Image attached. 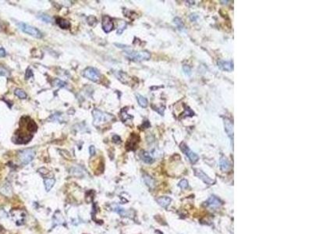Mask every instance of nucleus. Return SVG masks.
<instances>
[{
  "label": "nucleus",
  "instance_id": "obj_1",
  "mask_svg": "<svg viewBox=\"0 0 312 234\" xmlns=\"http://www.w3.org/2000/svg\"><path fill=\"white\" fill-rule=\"evenodd\" d=\"M115 45L118 46L119 48L124 49L125 55L128 58L134 61L140 62V61L148 60L149 58H151V54L148 52H147V51H139V52H137V51H134L132 49H130L129 47L124 45L115 44Z\"/></svg>",
  "mask_w": 312,
  "mask_h": 234
},
{
  "label": "nucleus",
  "instance_id": "obj_2",
  "mask_svg": "<svg viewBox=\"0 0 312 234\" xmlns=\"http://www.w3.org/2000/svg\"><path fill=\"white\" fill-rule=\"evenodd\" d=\"M92 115L94 116V125L95 127H100L102 124L109 123L113 119V116L107 113H103L99 109H94L92 111Z\"/></svg>",
  "mask_w": 312,
  "mask_h": 234
},
{
  "label": "nucleus",
  "instance_id": "obj_3",
  "mask_svg": "<svg viewBox=\"0 0 312 234\" xmlns=\"http://www.w3.org/2000/svg\"><path fill=\"white\" fill-rule=\"evenodd\" d=\"M17 25H18V27H19L20 31L27 34H30V35L33 36V37L37 38H41L42 37V32L38 29H37L36 27H32V26L27 24L25 23H23V22L18 23Z\"/></svg>",
  "mask_w": 312,
  "mask_h": 234
},
{
  "label": "nucleus",
  "instance_id": "obj_4",
  "mask_svg": "<svg viewBox=\"0 0 312 234\" xmlns=\"http://www.w3.org/2000/svg\"><path fill=\"white\" fill-rule=\"evenodd\" d=\"M35 151L33 148H27L19 151L18 157L20 161L23 165H27L32 161L35 156Z\"/></svg>",
  "mask_w": 312,
  "mask_h": 234
},
{
  "label": "nucleus",
  "instance_id": "obj_5",
  "mask_svg": "<svg viewBox=\"0 0 312 234\" xmlns=\"http://www.w3.org/2000/svg\"><path fill=\"white\" fill-rule=\"evenodd\" d=\"M83 76L93 82H99L101 79L100 72L94 67H88L83 71Z\"/></svg>",
  "mask_w": 312,
  "mask_h": 234
},
{
  "label": "nucleus",
  "instance_id": "obj_6",
  "mask_svg": "<svg viewBox=\"0 0 312 234\" xmlns=\"http://www.w3.org/2000/svg\"><path fill=\"white\" fill-rule=\"evenodd\" d=\"M180 150L182 151L183 153L185 155H186L187 158L189 159V160L191 161V163H196L197 162V161H198V159H199V156L196 154L195 152H194L192 150H191L190 148H189L187 145H186L185 143L182 142L181 144H180Z\"/></svg>",
  "mask_w": 312,
  "mask_h": 234
},
{
  "label": "nucleus",
  "instance_id": "obj_7",
  "mask_svg": "<svg viewBox=\"0 0 312 234\" xmlns=\"http://www.w3.org/2000/svg\"><path fill=\"white\" fill-rule=\"evenodd\" d=\"M10 213L11 216H12V219H13V221L16 222L17 225L20 226V225L24 223L26 215L23 211L18 210V209H13V210L11 211Z\"/></svg>",
  "mask_w": 312,
  "mask_h": 234
},
{
  "label": "nucleus",
  "instance_id": "obj_8",
  "mask_svg": "<svg viewBox=\"0 0 312 234\" xmlns=\"http://www.w3.org/2000/svg\"><path fill=\"white\" fill-rule=\"evenodd\" d=\"M114 27L113 20L109 16H103L102 18V28L105 33H109L112 31Z\"/></svg>",
  "mask_w": 312,
  "mask_h": 234
},
{
  "label": "nucleus",
  "instance_id": "obj_9",
  "mask_svg": "<svg viewBox=\"0 0 312 234\" xmlns=\"http://www.w3.org/2000/svg\"><path fill=\"white\" fill-rule=\"evenodd\" d=\"M194 171L195 176L199 178L200 180H202L204 183H205L206 184L211 185V184H212L214 183L213 180H212V179L208 176L206 175V174L202 170H201V169H194Z\"/></svg>",
  "mask_w": 312,
  "mask_h": 234
},
{
  "label": "nucleus",
  "instance_id": "obj_10",
  "mask_svg": "<svg viewBox=\"0 0 312 234\" xmlns=\"http://www.w3.org/2000/svg\"><path fill=\"white\" fill-rule=\"evenodd\" d=\"M218 67L221 70L226 72H231L233 70V62L232 61L219 60L217 63Z\"/></svg>",
  "mask_w": 312,
  "mask_h": 234
},
{
  "label": "nucleus",
  "instance_id": "obj_11",
  "mask_svg": "<svg viewBox=\"0 0 312 234\" xmlns=\"http://www.w3.org/2000/svg\"><path fill=\"white\" fill-rule=\"evenodd\" d=\"M224 126L225 130H226V134H228L231 140H233V124L230 121V119H224Z\"/></svg>",
  "mask_w": 312,
  "mask_h": 234
},
{
  "label": "nucleus",
  "instance_id": "obj_12",
  "mask_svg": "<svg viewBox=\"0 0 312 234\" xmlns=\"http://www.w3.org/2000/svg\"><path fill=\"white\" fill-rule=\"evenodd\" d=\"M137 142H138V137L136 135H134V134H133V135H131L130 137L128 139V141L126 144V149L128 151L134 150L136 148Z\"/></svg>",
  "mask_w": 312,
  "mask_h": 234
},
{
  "label": "nucleus",
  "instance_id": "obj_13",
  "mask_svg": "<svg viewBox=\"0 0 312 234\" xmlns=\"http://www.w3.org/2000/svg\"><path fill=\"white\" fill-rule=\"evenodd\" d=\"M206 203H207V205H208V206H210V207H212V208L219 207L220 205H222V201H221L218 197L214 196V195L213 196L210 197Z\"/></svg>",
  "mask_w": 312,
  "mask_h": 234
},
{
  "label": "nucleus",
  "instance_id": "obj_14",
  "mask_svg": "<svg viewBox=\"0 0 312 234\" xmlns=\"http://www.w3.org/2000/svg\"><path fill=\"white\" fill-rule=\"evenodd\" d=\"M219 166H220V169H221V170H222V171H224V172L228 171L229 169H230V164H229L228 159H226V157L222 156L221 158H220Z\"/></svg>",
  "mask_w": 312,
  "mask_h": 234
},
{
  "label": "nucleus",
  "instance_id": "obj_15",
  "mask_svg": "<svg viewBox=\"0 0 312 234\" xmlns=\"http://www.w3.org/2000/svg\"><path fill=\"white\" fill-rule=\"evenodd\" d=\"M140 159H142L143 162H145L147 164H151L154 162V159L151 156V155L148 152H147L145 151H142L140 152Z\"/></svg>",
  "mask_w": 312,
  "mask_h": 234
},
{
  "label": "nucleus",
  "instance_id": "obj_16",
  "mask_svg": "<svg viewBox=\"0 0 312 234\" xmlns=\"http://www.w3.org/2000/svg\"><path fill=\"white\" fill-rule=\"evenodd\" d=\"M56 21L57 24H58L62 29H69V27H70V23H69L68 20H66L63 19V18H56Z\"/></svg>",
  "mask_w": 312,
  "mask_h": 234
},
{
  "label": "nucleus",
  "instance_id": "obj_17",
  "mask_svg": "<svg viewBox=\"0 0 312 234\" xmlns=\"http://www.w3.org/2000/svg\"><path fill=\"white\" fill-rule=\"evenodd\" d=\"M157 202L161 205V207L166 208L168 205H170V202H171V198L166 196L160 197H159V198L157 199Z\"/></svg>",
  "mask_w": 312,
  "mask_h": 234
},
{
  "label": "nucleus",
  "instance_id": "obj_18",
  "mask_svg": "<svg viewBox=\"0 0 312 234\" xmlns=\"http://www.w3.org/2000/svg\"><path fill=\"white\" fill-rule=\"evenodd\" d=\"M136 98L137 100V102H138L139 105L142 108H146L148 105V99H147L145 97L142 96L139 94H136Z\"/></svg>",
  "mask_w": 312,
  "mask_h": 234
},
{
  "label": "nucleus",
  "instance_id": "obj_19",
  "mask_svg": "<svg viewBox=\"0 0 312 234\" xmlns=\"http://www.w3.org/2000/svg\"><path fill=\"white\" fill-rule=\"evenodd\" d=\"M55 182L56 180L53 178H48V179H45L44 180V184L45 186V190L46 191H49L51 189L53 188V186H54Z\"/></svg>",
  "mask_w": 312,
  "mask_h": 234
},
{
  "label": "nucleus",
  "instance_id": "obj_20",
  "mask_svg": "<svg viewBox=\"0 0 312 234\" xmlns=\"http://www.w3.org/2000/svg\"><path fill=\"white\" fill-rule=\"evenodd\" d=\"M173 21H174V23L176 24V26L177 27L179 31H183V29H184V24H183L182 20L180 19V17H175Z\"/></svg>",
  "mask_w": 312,
  "mask_h": 234
},
{
  "label": "nucleus",
  "instance_id": "obj_21",
  "mask_svg": "<svg viewBox=\"0 0 312 234\" xmlns=\"http://www.w3.org/2000/svg\"><path fill=\"white\" fill-rule=\"evenodd\" d=\"M14 94H16L18 98H20V99H25V98H27V94H26L25 91L22 90V89H19V88L16 89V90L14 91Z\"/></svg>",
  "mask_w": 312,
  "mask_h": 234
},
{
  "label": "nucleus",
  "instance_id": "obj_22",
  "mask_svg": "<svg viewBox=\"0 0 312 234\" xmlns=\"http://www.w3.org/2000/svg\"><path fill=\"white\" fill-rule=\"evenodd\" d=\"M144 180H145V184H146L148 186H150V187H153L154 185H155V184H155V183H154V180H153L151 176H148V175L144 176Z\"/></svg>",
  "mask_w": 312,
  "mask_h": 234
},
{
  "label": "nucleus",
  "instance_id": "obj_23",
  "mask_svg": "<svg viewBox=\"0 0 312 234\" xmlns=\"http://www.w3.org/2000/svg\"><path fill=\"white\" fill-rule=\"evenodd\" d=\"M53 84L54 86H56V87H59V88H64V87H66V84L65 82L63 81V80H61L58 79V78H56V79H54Z\"/></svg>",
  "mask_w": 312,
  "mask_h": 234
},
{
  "label": "nucleus",
  "instance_id": "obj_24",
  "mask_svg": "<svg viewBox=\"0 0 312 234\" xmlns=\"http://www.w3.org/2000/svg\"><path fill=\"white\" fill-rule=\"evenodd\" d=\"M38 17L41 20L44 21V22H45V23H51V22H52V18H51L49 16H48V15H45V14H43V13H42V14L38 15Z\"/></svg>",
  "mask_w": 312,
  "mask_h": 234
},
{
  "label": "nucleus",
  "instance_id": "obj_25",
  "mask_svg": "<svg viewBox=\"0 0 312 234\" xmlns=\"http://www.w3.org/2000/svg\"><path fill=\"white\" fill-rule=\"evenodd\" d=\"M126 26H127V23H126V22H125V21H123V22H121L120 25H119V27H118L117 31H116L117 34H121L123 32L124 30L126 29Z\"/></svg>",
  "mask_w": 312,
  "mask_h": 234
},
{
  "label": "nucleus",
  "instance_id": "obj_26",
  "mask_svg": "<svg viewBox=\"0 0 312 234\" xmlns=\"http://www.w3.org/2000/svg\"><path fill=\"white\" fill-rule=\"evenodd\" d=\"M129 118H132L131 116H130V115H127V113H126V109H122L121 111V119H122V121H126L127 119H129Z\"/></svg>",
  "mask_w": 312,
  "mask_h": 234
},
{
  "label": "nucleus",
  "instance_id": "obj_27",
  "mask_svg": "<svg viewBox=\"0 0 312 234\" xmlns=\"http://www.w3.org/2000/svg\"><path fill=\"white\" fill-rule=\"evenodd\" d=\"M178 185H179V186H180V188L183 189V190H185V189L187 188V187H188V186H189L188 181H187V180H185V179H183V180H180Z\"/></svg>",
  "mask_w": 312,
  "mask_h": 234
},
{
  "label": "nucleus",
  "instance_id": "obj_28",
  "mask_svg": "<svg viewBox=\"0 0 312 234\" xmlns=\"http://www.w3.org/2000/svg\"><path fill=\"white\" fill-rule=\"evenodd\" d=\"M183 72H184L186 75H187V76H191V73H192V72H191V67H189V66L184 65V66H183Z\"/></svg>",
  "mask_w": 312,
  "mask_h": 234
},
{
  "label": "nucleus",
  "instance_id": "obj_29",
  "mask_svg": "<svg viewBox=\"0 0 312 234\" xmlns=\"http://www.w3.org/2000/svg\"><path fill=\"white\" fill-rule=\"evenodd\" d=\"M114 211H116V212L120 214V215H121L122 216H123V215H126V211H125V210H124L123 208H122L118 207V206H116V207L114 208Z\"/></svg>",
  "mask_w": 312,
  "mask_h": 234
},
{
  "label": "nucleus",
  "instance_id": "obj_30",
  "mask_svg": "<svg viewBox=\"0 0 312 234\" xmlns=\"http://www.w3.org/2000/svg\"><path fill=\"white\" fill-rule=\"evenodd\" d=\"M0 76H4V77H7L9 76V71L7 70L6 68L2 67L0 66Z\"/></svg>",
  "mask_w": 312,
  "mask_h": 234
},
{
  "label": "nucleus",
  "instance_id": "obj_31",
  "mask_svg": "<svg viewBox=\"0 0 312 234\" xmlns=\"http://www.w3.org/2000/svg\"><path fill=\"white\" fill-rule=\"evenodd\" d=\"M113 141L114 143H115V144H120L121 143V138L120 137V136H118V135H114V136L113 137Z\"/></svg>",
  "mask_w": 312,
  "mask_h": 234
},
{
  "label": "nucleus",
  "instance_id": "obj_32",
  "mask_svg": "<svg viewBox=\"0 0 312 234\" xmlns=\"http://www.w3.org/2000/svg\"><path fill=\"white\" fill-rule=\"evenodd\" d=\"M31 77H33V72L31 69H27V72H26V75H25V79L27 80L29 79Z\"/></svg>",
  "mask_w": 312,
  "mask_h": 234
},
{
  "label": "nucleus",
  "instance_id": "obj_33",
  "mask_svg": "<svg viewBox=\"0 0 312 234\" xmlns=\"http://www.w3.org/2000/svg\"><path fill=\"white\" fill-rule=\"evenodd\" d=\"M89 152H90V155L91 156L94 155V154H95V148L93 145L90 146V148H89Z\"/></svg>",
  "mask_w": 312,
  "mask_h": 234
},
{
  "label": "nucleus",
  "instance_id": "obj_34",
  "mask_svg": "<svg viewBox=\"0 0 312 234\" xmlns=\"http://www.w3.org/2000/svg\"><path fill=\"white\" fill-rule=\"evenodd\" d=\"M190 18H191V20L192 21H196L197 18H198V16H197V14H195V13H192V14H191V16H190Z\"/></svg>",
  "mask_w": 312,
  "mask_h": 234
},
{
  "label": "nucleus",
  "instance_id": "obj_35",
  "mask_svg": "<svg viewBox=\"0 0 312 234\" xmlns=\"http://www.w3.org/2000/svg\"><path fill=\"white\" fill-rule=\"evenodd\" d=\"M6 56V51L3 48H0V57H5Z\"/></svg>",
  "mask_w": 312,
  "mask_h": 234
}]
</instances>
